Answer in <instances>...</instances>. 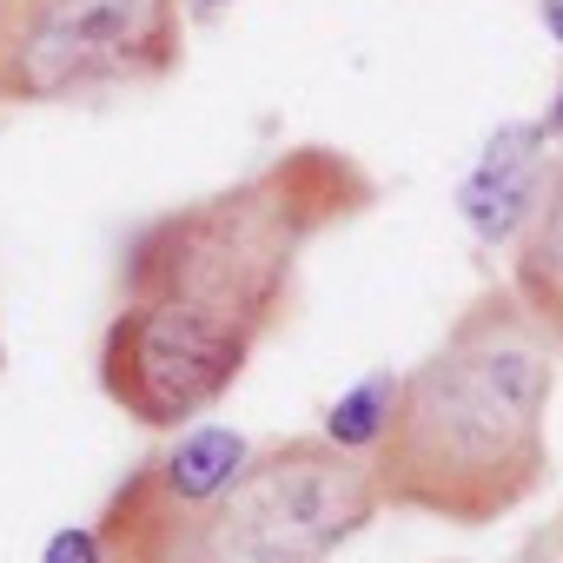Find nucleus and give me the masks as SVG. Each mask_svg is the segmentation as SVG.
Here are the masks:
<instances>
[{
    "mask_svg": "<svg viewBox=\"0 0 563 563\" xmlns=\"http://www.w3.org/2000/svg\"><path fill=\"white\" fill-rule=\"evenodd\" d=\"M550 332L510 286L477 292L444 345L391 391L385 438L365 457L378 504L444 523H497L523 510L550 477Z\"/></svg>",
    "mask_w": 563,
    "mask_h": 563,
    "instance_id": "f03ea898",
    "label": "nucleus"
},
{
    "mask_svg": "<svg viewBox=\"0 0 563 563\" xmlns=\"http://www.w3.org/2000/svg\"><path fill=\"white\" fill-rule=\"evenodd\" d=\"M186 60L179 0H0V100L74 107L159 87Z\"/></svg>",
    "mask_w": 563,
    "mask_h": 563,
    "instance_id": "20e7f679",
    "label": "nucleus"
},
{
    "mask_svg": "<svg viewBox=\"0 0 563 563\" xmlns=\"http://www.w3.org/2000/svg\"><path fill=\"white\" fill-rule=\"evenodd\" d=\"M391 391H398V378H365L358 391H345L325 418V444H339L352 457H372V444L385 438V418H391Z\"/></svg>",
    "mask_w": 563,
    "mask_h": 563,
    "instance_id": "6e6552de",
    "label": "nucleus"
},
{
    "mask_svg": "<svg viewBox=\"0 0 563 563\" xmlns=\"http://www.w3.org/2000/svg\"><path fill=\"white\" fill-rule=\"evenodd\" d=\"M245 457H252V444L239 438V431H225V424H186L159 457H146L153 464V477L173 490V497H186V504H212L239 471H245Z\"/></svg>",
    "mask_w": 563,
    "mask_h": 563,
    "instance_id": "0eeeda50",
    "label": "nucleus"
},
{
    "mask_svg": "<svg viewBox=\"0 0 563 563\" xmlns=\"http://www.w3.org/2000/svg\"><path fill=\"white\" fill-rule=\"evenodd\" d=\"M537 14H543V27H550V41L563 47V0H537Z\"/></svg>",
    "mask_w": 563,
    "mask_h": 563,
    "instance_id": "9d476101",
    "label": "nucleus"
},
{
    "mask_svg": "<svg viewBox=\"0 0 563 563\" xmlns=\"http://www.w3.org/2000/svg\"><path fill=\"white\" fill-rule=\"evenodd\" d=\"M192 8H206V14H212V8H225V0H192Z\"/></svg>",
    "mask_w": 563,
    "mask_h": 563,
    "instance_id": "f8f14e48",
    "label": "nucleus"
},
{
    "mask_svg": "<svg viewBox=\"0 0 563 563\" xmlns=\"http://www.w3.org/2000/svg\"><path fill=\"white\" fill-rule=\"evenodd\" d=\"M537 126H543V140H563V87H556V100H550V113Z\"/></svg>",
    "mask_w": 563,
    "mask_h": 563,
    "instance_id": "9b49d317",
    "label": "nucleus"
},
{
    "mask_svg": "<svg viewBox=\"0 0 563 563\" xmlns=\"http://www.w3.org/2000/svg\"><path fill=\"white\" fill-rule=\"evenodd\" d=\"M378 510L365 457L325 438H278L192 510V563H332Z\"/></svg>",
    "mask_w": 563,
    "mask_h": 563,
    "instance_id": "7ed1b4c3",
    "label": "nucleus"
},
{
    "mask_svg": "<svg viewBox=\"0 0 563 563\" xmlns=\"http://www.w3.org/2000/svg\"><path fill=\"white\" fill-rule=\"evenodd\" d=\"M510 292H517V306L550 332V345H563V159L543 173L537 212H530L523 232H517Z\"/></svg>",
    "mask_w": 563,
    "mask_h": 563,
    "instance_id": "423d86ee",
    "label": "nucleus"
},
{
    "mask_svg": "<svg viewBox=\"0 0 563 563\" xmlns=\"http://www.w3.org/2000/svg\"><path fill=\"white\" fill-rule=\"evenodd\" d=\"M0 365H8V352H0Z\"/></svg>",
    "mask_w": 563,
    "mask_h": 563,
    "instance_id": "ddd939ff",
    "label": "nucleus"
},
{
    "mask_svg": "<svg viewBox=\"0 0 563 563\" xmlns=\"http://www.w3.org/2000/svg\"><path fill=\"white\" fill-rule=\"evenodd\" d=\"M378 199L339 146H292L239 186L146 219L120 252L100 391L146 431H186L292 312L306 245Z\"/></svg>",
    "mask_w": 563,
    "mask_h": 563,
    "instance_id": "f257e3e1",
    "label": "nucleus"
},
{
    "mask_svg": "<svg viewBox=\"0 0 563 563\" xmlns=\"http://www.w3.org/2000/svg\"><path fill=\"white\" fill-rule=\"evenodd\" d=\"M47 563H107V556H100V537L87 523H74V530H60L47 543Z\"/></svg>",
    "mask_w": 563,
    "mask_h": 563,
    "instance_id": "1a4fd4ad",
    "label": "nucleus"
},
{
    "mask_svg": "<svg viewBox=\"0 0 563 563\" xmlns=\"http://www.w3.org/2000/svg\"><path fill=\"white\" fill-rule=\"evenodd\" d=\"M537 153H543V126H504V133L484 146L477 173L457 186V212L471 219L477 239H490V245H517L523 219L537 212L543 173H550Z\"/></svg>",
    "mask_w": 563,
    "mask_h": 563,
    "instance_id": "39448f33",
    "label": "nucleus"
}]
</instances>
